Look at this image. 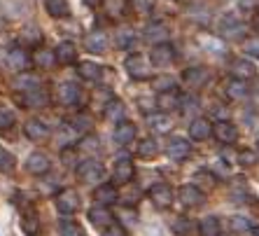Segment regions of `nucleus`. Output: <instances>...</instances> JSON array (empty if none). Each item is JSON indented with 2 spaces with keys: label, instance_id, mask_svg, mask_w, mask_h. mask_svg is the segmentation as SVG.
<instances>
[{
  "label": "nucleus",
  "instance_id": "1",
  "mask_svg": "<svg viewBox=\"0 0 259 236\" xmlns=\"http://www.w3.org/2000/svg\"><path fill=\"white\" fill-rule=\"evenodd\" d=\"M75 176L82 185H96V182L103 180L105 176V169H103V164L96 162V159H87V162H79L75 166Z\"/></svg>",
  "mask_w": 259,
  "mask_h": 236
},
{
  "label": "nucleus",
  "instance_id": "2",
  "mask_svg": "<svg viewBox=\"0 0 259 236\" xmlns=\"http://www.w3.org/2000/svg\"><path fill=\"white\" fill-rule=\"evenodd\" d=\"M245 35H247L245 21H241L234 14L222 17V21H220V37H224V40H243Z\"/></svg>",
  "mask_w": 259,
  "mask_h": 236
},
{
  "label": "nucleus",
  "instance_id": "3",
  "mask_svg": "<svg viewBox=\"0 0 259 236\" xmlns=\"http://www.w3.org/2000/svg\"><path fill=\"white\" fill-rule=\"evenodd\" d=\"M210 82V70L203 66H192L187 70H182V87H187L189 91H199Z\"/></svg>",
  "mask_w": 259,
  "mask_h": 236
},
{
  "label": "nucleus",
  "instance_id": "4",
  "mask_svg": "<svg viewBox=\"0 0 259 236\" xmlns=\"http://www.w3.org/2000/svg\"><path fill=\"white\" fill-rule=\"evenodd\" d=\"M124 68H126L128 77H133V80H147L152 75L150 61L145 59L143 54H128L124 59Z\"/></svg>",
  "mask_w": 259,
  "mask_h": 236
},
{
  "label": "nucleus",
  "instance_id": "5",
  "mask_svg": "<svg viewBox=\"0 0 259 236\" xmlns=\"http://www.w3.org/2000/svg\"><path fill=\"white\" fill-rule=\"evenodd\" d=\"M54 204H56V208H59V213L72 215V213H77V208H79V194L70 187H63L61 192H56Z\"/></svg>",
  "mask_w": 259,
  "mask_h": 236
},
{
  "label": "nucleus",
  "instance_id": "6",
  "mask_svg": "<svg viewBox=\"0 0 259 236\" xmlns=\"http://www.w3.org/2000/svg\"><path fill=\"white\" fill-rule=\"evenodd\" d=\"M147 196H150V201L157 208L173 206V199H175L173 189H170V185H166V182H154V185L150 187V192H147Z\"/></svg>",
  "mask_w": 259,
  "mask_h": 236
},
{
  "label": "nucleus",
  "instance_id": "7",
  "mask_svg": "<svg viewBox=\"0 0 259 236\" xmlns=\"http://www.w3.org/2000/svg\"><path fill=\"white\" fill-rule=\"evenodd\" d=\"M30 54L28 49H24L21 45H17V47H10V52H7V66L12 68V70H17V73H24V70H28L30 68Z\"/></svg>",
  "mask_w": 259,
  "mask_h": 236
},
{
  "label": "nucleus",
  "instance_id": "8",
  "mask_svg": "<svg viewBox=\"0 0 259 236\" xmlns=\"http://www.w3.org/2000/svg\"><path fill=\"white\" fill-rule=\"evenodd\" d=\"M166 154L173 162H185L192 154V143L187 138H182V136H175V138L168 140V145H166Z\"/></svg>",
  "mask_w": 259,
  "mask_h": 236
},
{
  "label": "nucleus",
  "instance_id": "9",
  "mask_svg": "<svg viewBox=\"0 0 259 236\" xmlns=\"http://www.w3.org/2000/svg\"><path fill=\"white\" fill-rule=\"evenodd\" d=\"M175 61V49L170 47L168 43H161V45H154L150 52V66H157V68H166L170 66Z\"/></svg>",
  "mask_w": 259,
  "mask_h": 236
},
{
  "label": "nucleus",
  "instance_id": "10",
  "mask_svg": "<svg viewBox=\"0 0 259 236\" xmlns=\"http://www.w3.org/2000/svg\"><path fill=\"white\" fill-rule=\"evenodd\" d=\"M136 176V166L128 157H121L115 162V169H112V182L115 185H128Z\"/></svg>",
  "mask_w": 259,
  "mask_h": 236
},
{
  "label": "nucleus",
  "instance_id": "11",
  "mask_svg": "<svg viewBox=\"0 0 259 236\" xmlns=\"http://www.w3.org/2000/svg\"><path fill=\"white\" fill-rule=\"evenodd\" d=\"M178 199H180L182 206L196 208V206H203L205 204V194L201 192L196 185H182V187L178 189Z\"/></svg>",
  "mask_w": 259,
  "mask_h": 236
},
{
  "label": "nucleus",
  "instance_id": "12",
  "mask_svg": "<svg viewBox=\"0 0 259 236\" xmlns=\"http://www.w3.org/2000/svg\"><path fill=\"white\" fill-rule=\"evenodd\" d=\"M212 136H215L220 143H224V145H234L236 140H238V127L231 124L229 120L217 122L215 127H212Z\"/></svg>",
  "mask_w": 259,
  "mask_h": 236
},
{
  "label": "nucleus",
  "instance_id": "13",
  "mask_svg": "<svg viewBox=\"0 0 259 236\" xmlns=\"http://www.w3.org/2000/svg\"><path fill=\"white\" fill-rule=\"evenodd\" d=\"M79 87L75 85V82H63V85H59V91H56V98H59L61 105H66V108H70V105H77L79 103Z\"/></svg>",
  "mask_w": 259,
  "mask_h": 236
},
{
  "label": "nucleus",
  "instance_id": "14",
  "mask_svg": "<svg viewBox=\"0 0 259 236\" xmlns=\"http://www.w3.org/2000/svg\"><path fill=\"white\" fill-rule=\"evenodd\" d=\"M154 105H157L159 112H170V110H180V94L178 91H159L157 98H154Z\"/></svg>",
  "mask_w": 259,
  "mask_h": 236
},
{
  "label": "nucleus",
  "instance_id": "15",
  "mask_svg": "<svg viewBox=\"0 0 259 236\" xmlns=\"http://www.w3.org/2000/svg\"><path fill=\"white\" fill-rule=\"evenodd\" d=\"M103 73H105V68L98 66L96 61H79L77 63V75L87 82H98L103 77Z\"/></svg>",
  "mask_w": 259,
  "mask_h": 236
},
{
  "label": "nucleus",
  "instance_id": "16",
  "mask_svg": "<svg viewBox=\"0 0 259 236\" xmlns=\"http://www.w3.org/2000/svg\"><path fill=\"white\" fill-rule=\"evenodd\" d=\"M26 169H28V173H33V176H45V173L52 169V162H49V157L42 154V152H33L28 157V162H26Z\"/></svg>",
  "mask_w": 259,
  "mask_h": 236
},
{
  "label": "nucleus",
  "instance_id": "17",
  "mask_svg": "<svg viewBox=\"0 0 259 236\" xmlns=\"http://www.w3.org/2000/svg\"><path fill=\"white\" fill-rule=\"evenodd\" d=\"M224 91H227V98L231 101H243V98L250 96V87H247L245 80H238V77H231L227 85H224Z\"/></svg>",
  "mask_w": 259,
  "mask_h": 236
},
{
  "label": "nucleus",
  "instance_id": "18",
  "mask_svg": "<svg viewBox=\"0 0 259 236\" xmlns=\"http://www.w3.org/2000/svg\"><path fill=\"white\" fill-rule=\"evenodd\" d=\"M143 37L147 40V43L161 45V43H166V37H168V28H166V26H163L161 21H152V24L145 26Z\"/></svg>",
  "mask_w": 259,
  "mask_h": 236
},
{
  "label": "nucleus",
  "instance_id": "19",
  "mask_svg": "<svg viewBox=\"0 0 259 236\" xmlns=\"http://www.w3.org/2000/svg\"><path fill=\"white\" fill-rule=\"evenodd\" d=\"M231 73H234V77L238 80H250L257 75V66H254L250 59H234L231 61Z\"/></svg>",
  "mask_w": 259,
  "mask_h": 236
},
{
  "label": "nucleus",
  "instance_id": "20",
  "mask_svg": "<svg viewBox=\"0 0 259 236\" xmlns=\"http://www.w3.org/2000/svg\"><path fill=\"white\" fill-rule=\"evenodd\" d=\"M189 136H192L194 140H208L212 136L210 120H205V117H196V120H192V124H189Z\"/></svg>",
  "mask_w": 259,
  "mask_h": 236
},
{
  "label": "nucleus",
  "instance_id": "21",
  "mask_svg": "<svg viewBox=\"0 0 259 236\" xmlns=\"http://www.w3.org/2000/svg\"><path fill=\"white\" fill-rule=\"evenodd\" d=\"M94 201L98 206H110V204H117V187L110 185V182H103L94 189Z\"/></svg>",
  "mask_w": 259,
  "mask_h": 236
},
{
  "label": "nucleus",
  "instance_id": "22",
  "mask_svg": "<svg viewBox=\"0 0 259 236\" xmlns=\"http://www.w3.org/2000/svg\"><path fill=\"white\" fill-rule=\"evenodd\" d=\"M103 110H105V117H108L110 122H115V124L126 120V105H124V101H119V98H108V103H105Z\"/></svg>",
  "mask_w": 259,
  "mask_h": 236
},
{
  "label": "nucleus",
  "instance_id": "23",
  "mask_svg": "<svg viewBox=\"0 0 259 236\" xmlns=\"http://www.w3.org/2000/svg\"><path fill=\"white\" fill-rule=\"evenodd\" d=\"M54 59L56 63H61V66H70V63H75L77 61V49H75V45L72 43H61L59 47L54 49Z\"/></svg>",
  "mask_w": 259,
  "mask_h": 236
},
{
  "label": "nucleus",
  "instance_id": "24",
  "mask_svg": "<svg viewBox=\"0 0 259 236\" xmlns=\"http://www.w3.org/2000/svg\"><path fill=\"white\" fill-rule=\"evenodd\" d=\"M24 131H26V136H28L33 143H42V140L49 138V129L45 127L40 120H35V117L26 122V129H24Z\"/></svg>",
  "mask_w": 259,
  "mask_h": 236
},
{
  "label": "nucleus",
  "instance_id": "25",
  "mask_svg": "<svg viewBox=\"0 0 259 236\" xmlns=\"http://www.w3.org/2000/svg\"><path fill=\"white\" fill-rule=\"evenodd\" d=\"M89 220L96 227H110V224L115 222V215H112V211L108 206H94L89 211Z\"/></svg>",
  "mask_w": 259,
  "mask_h": 236
},
{
  "label": "nucleus",
  "instance_id": "26",
  "mask_svg": "<svg viewBox=\"0 0 259 236\" xmlns=\"http://www.w3.org/2000/svg\"><path fill=\"white\" fill-rule=\"evenodd\" d=\"M105 47H108V35L101 28L91 30L89 35H87V49H89L91 54H103Z\"/></svg>",
  "mask_w": 259,
  "mask_h": 236
},
{
  "label": "nucleus",
  "instance_id": "27",
  "mask_svg": "<svg viewBox=\"0 0 259 236\" xmlns=\"http://www.w3.org/2000/svg\"><path fill=\"white\" fill-rule=\"evenodd\" d=\"M115 45L121 49V52L131 49L133 45H136V30H133L131 26H119L115 33Z\"/></svg>",
  "mask_w": 259,
  "mask_h": 236
},
{
  "label": "nucleus",
  "instance_id": "28",
  "mask_svg": "<svg viewBox=\"0 0 259 236\" xmlns=\"http://www.w3.org/2000/svg\"><path fill=\"white\" fill-rule=\"evenodd\" d=\"M101 5H103L105 17L112 19V21L121 19L124 17V12H126V0H101Z\"/></svg>",
  "mask_w": 259,
  "mask_h": 236
},
{
  "label": "nucleus",
  "instance_id": "29",
  "mask_svg": "<svg viewBox=\"0 0 259 236\" xmlns=\"http://www.w3.org/2000/svg\"><path fill=\"white\" fill-rule=\"evenodd\" d=\"M136 138V124L133 122H119L115 129V140L119 143V145H128L131 140Z\"/></svg>",
  "mask_w": 259,
  "mask_h": 236
},
{
  "label": "nucleus",
  "instance_id": "30",
  "mask_svg": "<svg viewBox=\"0 0 259 236\" xmlns=\"http://www.w3.org/2000/svg\"><path fill=\"white\" fill-rule=\"evenodd\" d=\"M24 105H33V108H37V105H45L49 101V96H47V91L40 87V89H33V91H21V98H19Z\"/></svg>",
  "mask_w": 259,
  "mask_h": 236
},
{
  "label": "nucleus",
  "instance_id": "31",
  "mask_svg": "<svg viewBox=\"0 0 259 236\" xmlns=\"http://www.w3.org/2000/svg\"><path fill=\"white\" fill-rule=\"evenodd\" d=\"M45 10L52 19H66L70 14V5L68 0H45Z\"/></svg>",
  "mask_w": 259,
  "mask_h": 236
},
{
  "label": "nucleus",
  "instance_id": "32",
  "mask_svg": "<svg viewBox=\"0 0 259 236\" xmlns=\"http://www.w3.org/2000/svg\"><path fill=\"white\" fill-rule=\"evenodd\" d=\"M30 61H33V66L37 68H42V70H47V68H52L56 63L54 59V52L52 49H42V47H37L35 52H33V56H30Z\"/></svg>",
  "mask_w": 259,
  "mask_h": 236
},
{
  "label": "nucleus",
  "instance_id": "33",
  "mask_svg": "<svg viewBox=\"0 0 259 236\" xmlns=\"http://www.w3.org/2000/svg\"><path fill=\"white\" fill-rule=\"evenodd\" d=\"M121 192H117V201H121V204H124V206H136V204H138V199H140V189L138 187H133L131 182H128V185H121Z\"/></svg>",
  "mask_w": 259,
  "mask_h": 236
},
{
  "label": "nucleus",
  "instance_id": "34",
  "mask_svg": "<svg viewBox=\"0 0 259 236\" xmlns=\"http://www.w3.org/2000/svg\"><path fill=\"white\" fill-rule=\"evenodd\" d=\"M199 234L201 236H220L222 234V224H220V220L217 218L208 215V218H203L199 222Z\"/></svg>",
  "mask_w": 259,
  "mask_h": 236
},
{
  "label": "nucleus",
  "instance_id": "35",
  "mask_svg": "<svg viewBox=\"0 0 259 236\" xmlns=\"http://www.w3.org/2000/svg\"><path fill=\"white\" fill-rule=\"evenodd\" d=\"M147 124L157 133L170 131V120L166 117V112H150V115H147Z\"/></svg>",
  "mask_w": 259,
  "mask_h": 236
},
{
  "label": "nucleus",
  "instance_id": "36",
  "mask_svg": "<svg viewBox=\"0 0 259 236\" xmlns=\"http://www.w3.org/2000/svg\"><path fill=\"white\" fill-rule=\"evenodd\" d=\"M14 87L19 91H33V89H40V80L33 73H19V77L14 80Z\"/></svg>",
  "mask_w": 259,
  "mask_h": 236
},
{
  "label": "nucleus",
  "instance_id": "37",
  "mask_svg": "<svg viewBox=\"0 0 259 236\" xmlns=\"http://www.w3.org/2000/svg\"><path fill=\"white\" fill-rule=\"evenodd\" d=\"M159 154V143L154 138H143L138 143V157L143 159H154Z\"/></svg>",
  "mask_w": 259,
  "mask_h": 236
},
{
  "label": "nucleus",
  "instance_id": "38",
  "mask_svg": "<svg viewBox=\"0 0 259 236\" xmlns=\"http://www.w3.org/2000/svg\"><path fill=\"white\" fill-rule=\"evenodd\" d=\"M21 229L26 231V236H35L40 231V222H37V215L35 213H24V218H21Z\"/></svg>",
  "mask_w": 259,
  "mask_h": 236
},
{
  "label": "nucleus",
  "instance_id": "39",
  "mask_svg": "<svg viewBox=\"0 0 259 236\" xmlns=\"http://www.w3.org/2000/svg\"><path fill=\"white\" fill-rule=\"evenodd\" d=\"M199 108H201V98L196 96V94H185V96H180V110L185 115L196 112Z\"/></svg>",
  "mask_w": 259,
  "mask_h": 236
},
{
  "label": "nucleus",
  "instance_id": "40",
  "mask_svg": "<svg viewBox=\"0 0 259 236\" xmlns=\"http://www.w3.org/2000/svg\"><path fill=\"white\" fill-rule=\"evenodd\" d=\"M21 43L33 45V47H40V43H42V35H40V30H37L35 26H26V28L21 30Z\"/></svg>",
  "mask_w": 259,
  "mask_h": 236
},
{
  "label": "nucleus",
  "instance_id": "41",
  "mask_svg": "<svg viewBox=\"0 0 259 236\" xmlns=\"http://www.w3.org/2000/svg\"><path fill=\"white\" fill-rule=\"evenodd\" d=\"M259 159L257 150H252V147H245V150L238 152V166H243V169H250V166H254Z\"/></svg>",
  "mask_w": 259,
  "mask_h": 236
},
{
  "label": "nucleus",
  "instance_id": "42",
  "mask_svg": "<svg viewBox=\"0 0 259 236\" xmlns=\"http://www.w3.org/2000/svg\"><path fill=\"white\" fill-rule=\"evenodd\" d=\"M72 129L75 131H82V133H87V131H91V117L89 115H84V112H77V115H72Z\"/></svg>",
  "mask_w": 259,
  "mask_h": 236
},
{
  "label": "nucleus",
  "instance_id": "43",
  "mask_svg": "<svg viewBox=\"0 0 259 236\" xmlns=\"http://www.w3.org/2000/svg\"><path fill=\"white\" fill-rule=\"evenodd\" d=\"M59 229H61V236H84V229L77 222H72V220H63Z\"/></svg>",
  "mask_w": 259,
  "mask_h": 236
},
{
  "label": "nucleus",
  "instance_id": "44",
  "mask_svg": "<svg viewBox=\"0 0 259 236\" xmlns=\"http://www.w3.org/2000/svg\"><path fill=\"white\" fill-rule=\"evenodd\" d=\"M14 166H17L14 154H12V152H7L5 147H0V171H3V173H10Z\"/></svg>",
  "mask_w": 259,
  "mask_h": 236
},
{
  "label": "nucleus",
  "instance_id": "45",
  "mask_svg": "<svg viewBox=\"0 0 259 236\" xmlns=\"http://www.w3.org/2000/svg\"><path fill=\"white\" fill-rule=\"evenodd\" d=\"M14 122H17V115H14V110L3 108V105H0V129H3V131H5V129H12Z\"/></svg>",
  "mask_w": 259,
  "mask_h": 236
},
{
  "label": "nucleus",
  "instance_id": "46",
  "mask_svg": "<svg viewBox=\"0 0 259 236\" xmlns=\"http://www.w3.org/2000/svg\"><path fill=\"white\" fill-rule=\"evenodd\" d=\"M131 7H133V12H136V14L145 17V14L152 12V7H154V0H131Z\"/></svg>",
  "mask_w": 259,
  "mask_h": 236
},
{
  "label": "nucleus",
  "instance_id": "47",
  "mask_svg": "<svg viewBox=\"0 0 259 236\" xmlns=\"http://www.w3.org/2000/svg\"><path fill=\"white\" fill-rule=\"evenodd\" d=\"M243 52L250 56H259V37L252 35V37H245V43H243Z\"/></svg>",
  "mask_w": 259,
  "mask_h": 236
},
{
  "label": "nucleus",
  "instance_id": "48",
  "mask_svg": "<svg viewBox=\"0 0 259 236\" xmlns=\"http://www.w3.org/2000/svg\"><path fill=\"white\" fill-rule=\"evenodd\" d=\"M61 159H63V164L66 166H77V150H70V147H63V152H61Z\"/></svg>",
  "mask_w": 259,
  "mask_h": 236
},
{
  "label": "nucleus",
  "instance_id": "49",
  "mask_svg": "<svg viewBox=\"0 0 259 236\" xmlns=\"http://www.w3.org/2000/svg\"><path fill=\"white\" fill-rule=\"evenodd\" d=\"M154 89L157 91H173L175 82L170 77H159V80H154Z\"/></svg>",
  "mask_w": 259,
  "mask_h": 236
},
{
  "label": "nucleus",
  "instance_id": "50",
  "mask_svg": "<svg viewBox=\"0 0 259 236\" xmlns=\"http://www.w3.org/2000/svg\"><path fill=\"white\" fill-rule=\"evenodd\" d=\"M238 7H241L243 12H257L259 0H238Z\"/></svg>",
  "mask_w": 259,
  "mask_h": 236
},
{
  "label": "nucleus",
  "instance_id": "51",
  "mask_svg": "<svg viewBox=\"0 0 259 236\" xmlns=\"http://www.w3.org/2000/svg\"><path fill=\"white\" fill-rule=\"evenodd\" d=\"M250 227H252V224L247 222L245 218H234L231 220V229L234 231H245V229H250Z\"/></svg>",
  "mask_w": 259,
  "mask_h": 236
},
{
  "label": "nucleus",
  "instance_id": "52",
  "mask_svg": "<svg viewBox=\"0 0 259 236\" xmlns=\"http://www.w3.org/2000/svg\"><path fill=\"white\" fill-rule=\"evenodd\" d=\"M103 236H126V229H124L121 224L112 222V224L108 227V229H105V234H103Z\"/></svg>",
  "mask_w": 259,
  "mask_h": 236
},
{
  "label": "nucleus",
  "instance_id": "53",
  "mask_svg": "<svg viewBox=\"0 0 259 236\" xmlns=\"http://www.w3.org/2000/svg\"><path fill=\"white\" fill-rule=\"evenodd\" d=\"M173 229L178 231V234H180V231H189V220H187V218H180L178 222H175Z\"/></svg>",
  "mask_w": 259,
  "mask_h": 236
},
{
  "label": "nucleus",
  "instance_id": "54",
  "mask_svg": "<svg viewBox=\"0 0 259 236\" xmlns=\"http://www.w3.org/2000/svg\"><path fill=\"white\" fill-rule=\"evenodd\" d=\"M250 234H252V236H259V224H257V227H250Z\"/></svg>",
  "mask_w": 259,
  "mask_h": 236
},
{
  "label": "nucleus",
  "instance_id": "55",
  "mask_svg": "<svg viewBox=\"0 0 259 236\" xmlns=\"http://www.w3.org/2000/svg\"><path fill=\"white\" fill-rule=\"evenodd\" d=\"M84 3H87V5H91V7H94V5H98L101 0H84Z\"/></svg>",
  "mask_w": 259,
  "mask_h": 236
},
{
  "label": "nucleus",
  "instance_id": "56",
  "mask_svg": "<svg viewBox=\"0 0 259 236\" xmlns=\"http://www.w3.org/2000/svg\"><path fill=\"white\" fill-rule=\"evenodd\" d=\"M254 28L259 30V10H257V17H254Z\"/></svg>",
  "mask_w": 259,
  "mask_h": 236
},
{
  "label": "nucleus",
  "instance_id": "57",
  "mask_svg": "<svg viewBox=\"0 0 259 236\" xmlns=\"http://www.w3.org/2000/svg\"><path fill=\"white\" fill-rule=\"evenodd\" d=\"M254 96H257V101H259V82H257V87H254Z\"/></svg>",
  "mask_w": 259,
  "mask_h": 236
},
{
  "label": "nucleus",
  "instance_id": "58",
  "mask_svg": "<svg viewBox=\"0 0 259 236\" xmlns=\"http://www.w3.org/2000/svg\"><path fill=\"white\" fill-rule=\"evenodd\" d=\"M257 147H259V136H257Z\"/></svg>",
  "mask_w": 259,
  "mask_h": 236
}]
</instances>
